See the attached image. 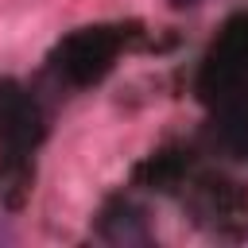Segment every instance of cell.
<instances>
[{
    "instance_id": "cell-2",
    "label": "cell",
    "mask_w": 248,
    "mask_h": 248,
    "mask_svg": "<svg viewBox=\"0 0 248 248\" xmlns=\"http://www.w3.org/2000/svg\"><path fill=\"white\" fill-rule=\"evenodd\" d=\"M170 8H194V4H202V0H167Z\"/></svg>"
},
{
    "instance_id": "cell-1",
    "label": "cell",
    "mask_w": 248,
    "mask_h": 248,
    "mask_svg": "<svg viewBox=\"0 0 248 248\" xmlns=\"http://www.w3.org/2000/svg\"><path fill=\"white\" fill-rule=\"evenodd\" d=\"M31 124H35V108L16 93H0V136L8 143L31 140Z\"/></svg>"
}]
</instances>
